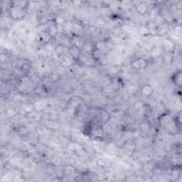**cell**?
<instances>
[{
  "label": "cell",
  "instance_id": "6da1fadb",
  "mask_svg": "<svg viewBox=\"0 0 182 182\" xmlns=\"http://www.w3.org/2000/svg\"><path fill=\"white\" fill-rule=\"evenodd\" d=\"M132 67L135 69H142L147 66V61L144 58H138L132 62Z\"/></svg>",
  "mask_w": 182,
  "mask_h": 182
},
{
  "label": "cell",
  "instance_id": "7a4b0ae2",
  "mask_svg": "<svg viewBox=\"0 0 182 182\" xmlns=\"http://www.w3.org/2000/svg\"><path fill=\"white\" fill-rule=\"evenodd\" d=\"M181 70H178L176 73L173 75L171 77L173 83H174L176 86L181 87L182 83V76H181Z\"/></svg>",
  "mask_w": 182,
  "mask_h": 182
},
{
  "label": "cell",
  "instance_id": "3957f363",
  "mask_svg": "<svg viewBox=\"0 0 182 182\" xmlns=\"http://www.w3.org/2000/svg\"><path fill=\"white\" fill-rule=\"evenodd\" d=\"M154 89L150 85H144L141 87V93L145 97L151 95L153 92Z\"/></svg>",
  "mask_w": 182,
  "mask_h": 182
},
{
  "label": "cell",
  "instance_id": "277c9868",
  "mask_svg": "<svg viewBox=\"0 0 182 182\" xmlns=\"http://www.w3.org/2000/svg\"><path fill=\"white\" fill-rule=\"evenodd\" d=\"M22 10L19 9L12 7L11 12H10V15L13 19H18L22 18Z\"/></svg>",
  "mask_w": 182,
  "mask_h": 182
},
{
  "label": "cell",
  "instance_id": "5b68a950",
  "mask_svg": "<svg viewBox=\"0 0 182 182\" xmlns=\"http://www.w3.org/2000/svg\"><path fill=\"white\" fill-rule=\"evenodd\" d=\"M12 7H14L19 9L23 10L24 8L27 7L28 2L27 1H12Z\"/></svg>",
  "mask_w": 182,
  "mask_h": 182
},
{
  "label": "cell",
  "instance_id": "8992f818",
  "mask_svg": "<svg viewBox=\"0 0 182 182\" xmlns=\"http://www.w3.org/2000/svg\"><path fill=\"white\" fill-rule=\"evenodd\" d=\"M172 61H173V56L170 53H167L163 58V61L165 64L167 65L171 64V63H172Z\"/></svg>",
  "mask_w": 182,
  "mask_h": 182
},
{
  "label": "cell",
  "instance_id": "52a82bcc",
  "mask_svg": "<svg viewBox=\"0 0 182 182\" xmlns=\"http://www.w3.org/2000/svg\"><path fill=\"white\" fill-rule=\"evenodd\" d=\"M147 8L146 5L144 4H139L137 6V11L139 12V13L141 14H144L145 12H147Z\"/></svg>",
  "mask_w": 182,
  "mask_h": 182
},
{
  "label": "cell",
  "instance_id": "ba28073f",
  "mask_svg": "<svg viewBox=\"0 0 182 182\" xmlns=\"http://www.w3.org/2000/svg\"><path fill=\"white\" fill-rule=\"evenodd\" d=\"M141 129L143 131V132H149V126L147 125H146V124H142L141 125Z\"/></svg>",
  "mask_w": 182,
  "mask_h": 182
},
{
  "label": "cell",
  "instance_id": "9c48e42d",
  "mask_svg": "<svg viewBox=\"0 0 182 182\" xmlns=\"http://www.w3.org/2000/svg\"><path fill=\"white\" fill-rule=\"evenodd\" d=\"M142 107V103L140 101H138V102H136V104H135L136 109H140Z\"/></svg>",
  "mask_w": 182,
  "mask_h": 182
}]
</instances>
